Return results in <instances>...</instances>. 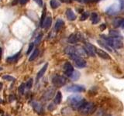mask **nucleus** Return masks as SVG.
<instances>
[{"label":"nucleus","instance_id":"f257e3e1","mask_svg":"<svg viewBox=\"0 0 124 116\" xmlns=\"http://www.w3.org/2000/svg\"><path fill=\"white\" fill-rule=\"evenodd\" d=\"M67 101L70 103L72 108L74 109V110H79V108L86 102L85 100L82 96H80L78 95H71L70 97H68Z\"/></svg>","mask_w":124,"mask_h":116},{"label":"nucleus","instance_id":"f03ea898","mask_svg":"<svg viewBox=\"0 0 124 116\" xmlns=\"http://www.w3.org/2000/svg\"><path fill=\"white\" fill-rule=\"evenodd\" d=\"M95 108H96V107L94 103L86 101L85 104L79 108L78 111L80 112V114H82V115L88 116L94 113V111H95Z\"/></svg>","mask_w":124,"mask_h":116},{"label":"nucleus","instance_id":"7ed1b4c3","mask_svg":"<svg viewBox=\"0 0 124 116\" xmlns=\"http://www.w3.org/2000/svg\"><path fill=\"white\" fill-rule=\"evenodd\" d=\"M52 83L55 87H61L65 85V84L67 83L66 78L61 75H55L52 78Z\"/></svg>","mask_w":124,"mask_h":116},{"label":"nucleus","instance_id":"20e7f679","mask_svg":"<svg viewBox=\"0 0 124 116\" xmlns=\"http://www.w3.org/2000/svg\"><path fill=\"white\" fill-rule=\"evenodd\" d=\"M83 49L87 55L90 56V57H95V49H96L95 46L92 45L91 43H86V44L83 46Z\"/></svg>","mask_w":124,"mask_h":116},{"label":"nucleus","instance_id":"39448f33","mask_svg":"<svg viewBox=\"0 0 124 116\" xmlns=\"http://www.w3.org/2000/svg\"><path fill=\"white\" fill-rule=\"evenodd\" d=\"M64 74L67 75V77H71V76H72V74L74 73V67H73V66L71 65V64L70 62H66L64 64Z\"/></svg>","mask_w":124,"mask_h":116},{"label":"nucleus","instance_id":"423d86ee","mask_svg":"<svg viewBox=\"0 0 124 116\" xmlns=\"http://www.w3.org/2000/svg\"><path fill=\"white\" fill-rule=\"evenodd\" d=\"M67 91L70 92H74V93H78V92H83L85 91V88L84 86L78 85V84H74V85H71L68 87L67 88Z\"/></svg>","mask_w":124,"mask_h":116},{"label":"nucleus","instance_id":"0eeeda50","mask_svg":"<svg viewBox=\"0 0 124 116\" xmlns=\"http://www.w3.org/2000/svg\"><path fill=\"white\" fill-rule=\"evenodd\" d=\"M119 10H120V5L119 4H113L110 5L109 7L106 9L105 12H106V13L108 15H114L117 13Z\"/></svg>","mask_w":124,"mask_h":116},{"label":"nucleus","instance_id":"6e6552de","mask_svg":"<svg viewBox=\"0 0 124 116\" xmlns=\"http://www.w3.org/2000/svg\"><path fill=\"white\" fill-rule=\"evenodd\" d=\"M73 61L74 62V64H75L76 67L78 68H83L86 66V61L82 57H80V56L74 58L73 60Z\"/></svg>","mask_w":124,"mask_h":116},{"label":"nucleus","instance_id":"1a4fd4ad","mask_svg":"<svg viewBox=\"0 0 124 116\" xmlns=\"http://www.w3.org/2000/svg\"><path fill=\"white\" fill-rule=\"evenodd\" d=\"M54 92H55V91L54 88H51V89L47 90L44 94H43V99L44 100V101H49V100H51L53 97H54Z\"/></svg>","mask_w":124,"mask_h":116},{"label":"nucleus","instance_id":"9d476101","mask_svg":"<svg viewBox=\"0 0 124 116\" xmlns=\"http://www.w3.org/2000/svg\"><path fill=\"white\" fill-rule=\"evenodd\" d=\"M95 53L98 54V56H99L101 58H103L105 60H109L110 57L106 52H105L103 50H101V49H98V48H96L95 49Z\"/></svg>","mask_w":124,"mask_h":116},{"label":"nucleus","instance_id":"9b49d317","mask_svg":"<svg viewBox=\"0 0 124 116\" xmlns=\"http://www.w3.org/2000/svg\"><path fill=\"white\" fill-rule=\"evenodd\" d=\"M32 107L33 108V110L35 111L36 113L38 114H41L43 112V107L42 105L40 104L39 102H36V101H33L32 102Z\"/></svg>","mask_w":124,"mask_h":116},{"label":"nucleus","instance_id":"f8f14e48","mask_svg":"<svg viewBox=\"0 0 124 116\" xmlns=\"http://www.w3.org/2000/svg\"><path fill=\"white\" fill-rule=\"evenodd\" d=\"M47 67H48V64H46L41 69H40V71L38 72V73H37V75H36V80H39L40 78H41V77L43 76V74H45L46 69H47Z\"/></svg>","mask_w":124,"mask_h":116},{"label":"nucleus","instance_id":"ddd939ff","mask_svg":"<svg viewBox=\"0 0 124 116\" xmlns=\"http://www.w3.org/2000/svg\"><path fill=\"white\" fill-rule=\"evenodd\" d=\"M64 52L66 53V54L68 56H70L71 54H78L77 53H76V49H75V47H74V46H67V47L65 48V50H64Z\"/></svg>","mask_w":124,"mask_h":116},{"label":"nucleus","instance_id":"4468645a","mask_svg":"<svg viewBox=\"0 0 124 116\" xmlns=\"http://www.w3.org/2000/svg\"><path fill=\"white\" fill-rule=\"evenodd\" d=\"M66 15H67V17L68 20H71V21H73V20H74L76 19L75 14H74V12L71 10V9H68L66 11Z\"/></svg>","mask_w":124,"mask_h":116},{"label":"nucleus","instance_id":"2eb2a0df","mask_svg":"<svg viewBox=\"0 0 124 116\" xmlns=\"http://www.w3.org/2000/svg\"><path fill=\"white\" fill-rule=\"evenodd\" d=\"M62 101V95L61 91H57L54 99V103L55 105H59Z\"/></svg>","mask_w":124,"mask_h":116},{"label":"nucleus","instance_id":"dca6fc26","mask_svg":"<svg viewBox=\"0 0 124 116\" xmlns=\"http://www.w3.org/2000/svg\"><path fill=\"white\" fill-rule=\"evenodd\" d=\"M67 41L70 43H76L78 41V37L76 34L72 33L69 36V37H68Z\"/></svg>","mask_w":124,"mask_h":116},{"label":"nucleus","instance_id":"f3484780","mask_svg":"<svg viewBox=\"0 0 124 116\" xmlns=\"http://www.w3.org/2000/svg\"><path fill=\"white\" fill-rule=\"evenodd\" d=\"M20 52H19L16 54L12 56V57H8L7 59H6V61H7L8 63H15L18 61L19 57H20Z\"/></svg>","mask_w":124,"mask_h":116},{"label":"nucleus","instance_id":"a211bd4d","mask_svg":"<svg viewBox=\"0 0 124 116\" xmlns=\"http://www.w3.org/2000/svg\"><path fill=\"white\" fill-rule=\"evenodd\" d=\"M51 23H52V19L51 17H46L45 19L44 22H43V28H45V29H48V28L51 26Z\"/></svg>","mask_w":124,"mask_h":116},{"label":"nucleus","instance_id":"6ab92c4d","mask_svg":"<svg viewBox=\"0 0 124 116\" xmlns=\"http://www.w3.org/2000/svg\"><path fill=\"white\" fill-rule=\"evenodd\" d=\"M64 21L62 20L61 19H58L57 22H56V24H55V30L57 31H59L62 27L64 26Z\"/></svg>","mask_w":124,"mask_h":116},{"label":"nucleus","instance_id":"aec40b11","mask_svg":"<svg viewBox=\"0 0 124 116\" xmlns=\"http://www.w3.org/2000/svg\"><path fill=\"white\" fill-rule=\"evenodd\" d=\"M113 46L114 48H121L123 47V42L119 38H114Z\"/></svg>","mask_w":124,"mask_h":116},{"label":"nucleus","instance_id":"412c9836","mask_svg":"<svg viewBox=\"0 0 124 116\" xmlns=\"http://www.w3.org/2000/svg\"><path fill=\"white\" fill-rule=\"evenodd\" d=\"M91 20L93 24H96L99 22V17L96 12H92L91 15Z\"/></svg>","mask_w":124,"mask_h":116},{"label":"nucleus","instance_id":"4be33fe9","mask_svg":"<svg viewBox=\"0 0 124 116\" xmlns=\"http://www.w3.org/2000/svg\"><path fill=\"white\" fill-rule=\"evenodd\" d=\"M123 22H124V19H123V18H116V19H115L114 20L113 24L116 27H119V26H122Z\"/></svg>","mask_w":124,"mask_h":116},{"label":"nucleus","instance_id":"5701e85b","mask_svg":"<svg viewBox=\"0 0 124 116\" xmlns=\"http://www.w3.org/2000/svg\"><path fill=\"white\" fill-rule=\"evenodd\" d=\"M109 36L111 37H113V38H119V37H121L120 33L116 30H110Z\"/></svg>","mask_w":124,"mask_h":116},{"label":"nucleus","instance_id":"b1692460","mask_svg":"<svg viewBox=\"0 0 124 116\" xmlns=\"http://www.w3.org/2000/svg\"><path fill=\"white\" fill-rule=\"evenodd\" d=\"M38 54H39V50H38V49H35V50H34V51L33 52V54H31V56L30 57L29 61H34V60H35V59L37 57V56H38Z\"/></svg>","mask_w":124,"mask_h":116},{"label":"nucleus","instance_id":"393cba45","mask_svg":"<svg viewBox=\"0 0 124 116\" xmlns=\"http://www.w3.org/2000/svg\"><path fill=\"white\" fill-rule=\"evenodd\" d=\"M50 4H51L52 9H57L60 6V2H59L57 0H51Z\"/></svg>","mask_w":124,"mask_h":116},{"label":"nucleus","instance_id":"a878e982","mask_svg":"<svg viewBox=\"0 0 124 116\" xmlns=\"http://www.w3.org/2000/svg\"><path fill=\"white\" fill-rule=\"evenodd\" d=\"M98 43L100 46H103L104 48H105L108 51H109V52H112L113 50H112V48H111V46H109L106 43H103V42H102V41H100V40H98Z\"/></svg>","mask_w":124,"mask_h":116},{"label":"nucleus","instance_id":"bb28decb","mask_svg":"<svg viewBox=\"0 0 124 116\" xmlns=\"http://www.w3.org/2000/svg\"><path fill=\"white\" fill-rule=\"evenodd\" d=\"M79 77H80V73H79V72L77 71H74L73 74H72V76L71 77V78L73 81H77L79 78Z\"/></svg>","mask_w":124,"mask_h":116},{"label":"nucleus","instance_id":"cd10ccee","mask_svg":"<svg viewBox=\"0 0 124 116\" xmlns=\"http://www.w3.org/2000/svg\"><path fill=\"white\" fill-rule=\"evenodd\" d=\"M45 16H46V7H44V9H43L42 16H41V20H40V26H41V27L43 26V22H44V20H45Z\"/></svg>","mask_w":124,"mask_h":116},{"label":"nucleus","instance_id":"c85d7f7f","mask_svg":"<svg viewBox=\"0 0 124 116\" xmlns=\"http://www.w3.org/2000/svg\"><path fill=\"white\" fill-rule=\"evenodd\" d=\"M2 79L8 81H14L16 80L15 77L10 76V75H4V76H2Z\"/></svg>","mask_w":124,"mask_h":116},{"label":"nucleus","instance_id":"c756f323","mask_svg":"<svg viewBox=\"0 0 124 116\" xmlns=\"http://www.w3.org/2000/svg\"><path fill=\"white\" fill-rule=\"evenodd\" d=\"M88 15H89V13L88 12H85L84 13H82V16H81V21H84V20H87V19L88 18Z\"/></svg>","mask_w":124,"mask_h":116},{"label":"nucleus","instance_id":"7c9ffc66","mask_svg":"<svg viewBox=\"0 0 124 116\" xmlns=\"http://www.w3.org/2000/svg\"><path fill=\"white\" fill-rule=\"evenodd\" d=\"M25 88H26V84H22L19 87V92H20L21 95H23Z\"/></svg>","mask_w":124,"mask_h":116},{"label":"nucleus","instance_id":"2f4dec72","mask_svg":"<svg viewBox=\"0 0 124 116\" xmlns=\"http://www.w3.org/2000/svg\"><path fill=\"white\" fill-rule=\"evenodd\" d=\"M33 86V79L31 78L26 83V89H30Z\"/></svg>","mask_w":124,"mask_h":116},{"label":"nucleus","instance_id":"473e14b6","mask_svg":"<svg viewBox=\"0 0 124 116\" xmlns=\"http://www.w3.org/2000/svg\"><path fill=\"white\" fill-rule=\"evenodd\" d=\"M33 47H34V43H30L29 48H28V50H27V54H30V52L33 50Z\"/></svg>","mask_w":124,"mask_h":116},{"label":"nucleus","instance_id":"72a5a7b5","mask_svg":"<svg viewBox=\"0 0 124 116\" xmlns=\"http://www.w3.org/2000/svg\"><path fill=\"white\" fill-rule=\"evenodd\" d=\"M42 36H43L42 34H40V35L37 36V38L36 39V41H35L36 44H39V43L40 42V40H41V39H42Z\"/></svg>","mask_w":124,"mask_h":116},{"label":"nucleus","instance_id":"f704fd0d","mask_svg":"<svg viewBox=\"0 0 124 116\" xmlns=\"http://www.w3.org/2000/svg\"><path fill=\"white\" fill-rule=\"evenodd\" d=\"M54 108H55V107L54 106V104H51V105H49V106H48V110H50V111H53Z\"/></svg>","mask_w":124,"mask_h":116},{"label":"nucleus","instance_id":"c9c22d12","mask_svg":"<svg viewBox=\"0 0 124 116\" xmlns=\"http://www.w3.org/2000/svg\"><path fill=\"white\" fill-rule=\"evenodd\" d=\"M36 3L37 5H39L40 6H43V1L42 0H34Z\"/></svg>","mask_w":124,"mask_h":116},{"label":"nucleus","instance_id":"e433bc0d","mask_svg":"<svg viewBox=\"0 0 124 116\" xmlns=\"http://www.w3.org/2000/svg\"><path fill=\"white\" fill-rule=\"evenodd\" d=\"M28 1H29V0H20V3L22 5H24V4H26Z\"/></svg>","mask_w":124,"mask_h":116},{"label":"nucleus","instance_id":"4c0bfd02","mask_svg":"<svg viewBox=\"0 0 124 116\" xmlns=\"http://www.w3.org/2000/svg\"><path fill=\"white\" fill-rule=\"evenodd\" d=\"M105 28V24H102L101 25V26H100V29L102 30H103Z\"/></svg>","mask_w":124,"mask_h":116},{"label":"nucleus","instance_id":"58836bf2","mask_svg":"<svg viewBox=\"0 0 124 116\" xmlns=\"http://www.w3.org/2000/svg\"><path fill=\"white\" fill-rule=\"evenodd\" d=\"M2 57V48H0V60H1Z\"/></svg>","mask_w":124,"mask_h":116},{"label":"nucleus","instance_id":"ea45409f","mask_svg":"<svg viewBox=\"0 0 124 116\" xmlns=\"http://www.w3.org/2000/svg\"><path fill=\"white\" fill-rule=\"evenodd\" d=\"M77 2H84V0H75Z\"/></svg>","mask_w":124,"mask_h":116},{"label":"nucleus","instance_id":"a19ab883","mask_svg":"<svg viewBox=\"0 0 124 116\" xmlns=\"http://www.w3.org/2000/svg\"><path fill=\"white\" fill-rule=\"evenodd\" d=\"M2 88V84L0 83V90H1Z\"/></svg>","mask_w":124,"mask_h":116},{"label":"nucleus","instance_id":"79ce46f5","mask_svg":"<svg viewBox=\"0 0 124 116\" xmlns=\"http://www.w3.org/2000/svg\"><path fill=\"white\" fill-rule=\"evenodd\" d=\"M121 27H122V28H124V22L123 23V24H122V26H121Z\"/></svg>","mask_w":124,"mask_h":116},{"label":"nucleus","instance_id":"37998d69","mask_svg":"<svg viewBox=\"0 0 124 116\" xmlns=\"http://www.w3.org/2000/svg\"><path fill=\"white\" fill-rule=\"evenodd\" d=\"M61 2H64V0H61Z\"/></svg>","mask_w":124,"mask_h":116}]
</instances>
